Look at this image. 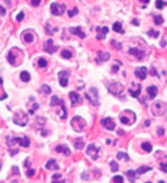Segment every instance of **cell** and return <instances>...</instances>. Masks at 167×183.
I'll use <instances>...</instances> for the list:
<instances>
[{"instance_id":"1","label":"cell","mask_w":167,"mask_h":183,"mask_svg":"<svg viewBox=\"0 0 167 183\" xmlns=\"http://www.w3.org/2000/svg\"><path fill=\"white\" fill-rule=\"evenodd\" d=\"M23 53L22 51L20 50L19 48H13L8 53L7 56V61L10 63L13 66H18L19 65L21 64V61L23 59Z\"/></svg>"},{"instance_id":"2","label":"cell","mask_w":167,"mask_h":183,"mask_svg":"<svg viewBox=\"0 0 167 183\" xmlns=\"http://www.w3.org/2000/svg\"><path fill=\"white\" fill-rule=\"evenodd\" d=\"M7 146L9 147L13 146L16 143H17L19 146H22V147H25V148H27V147L30 146V141L27 137H7Z\"/></svg>"},{"instance_id":"3","label":"cell","mask_w":167,"mask_h":183,"mask_svg":"<svg viewBox=\"0 0 167 183\" xmlns=\"http://www.w3.org/2000/svg\"><path fill=\"white\" fill-rule=\"evenodd\" d=\"M151 110L152 113L155 116H161L166 114L167 111V105L165 102L161 101L154 102L151 106Z\"/></svg>"},{"instance_id":"4","label":"cell","mask_w":167,"mask_h":183,"mask_svg":"<svg viewBox=\"0 0 167 183\" xmlns=\"http://www.w3.org/2000/svg\"><path fill=\"white\" fill-rule=\"evenodd\" d=\"M120 120L123 124L126 125H131L136 120V115L133 111L126 110L122 114L120 115Z\"/></svg>"},{"instance_id":"5","label":"cell","mask_w":167,"mask_h":183,"mask_svg":"<svg viewBox=\"0 0 167 183\" xmlns=\"http://www.w3.org/2000/svg\"><path fill=\"white\" fill-rule=\"evenodd\" d=\"M29 122V117H28L27 114L24 113L22 110L16 112L13 115V123H16L17 125H20L24 127Z\"/></svg>"},{"instance_id":"6","label":"cell","mask_w":167,"mask_h":183,"mask_svg":"<svg viewBox=\"0 0 167 183\" xmlns=\"http://www.w3.org/2000/svg\"><path fill=\"white\" fill-rule=\"evenodd\" d=\"M71 126L75 132H82L85 129L86 126V122L85 121V119L82 118V117L75 116L71 120Z\"/></svg>"},{"instance_id":"7","label":"cell","mask_w":167,"mask_h":183,"mask_svg":"<svg viewBox=\"0 0 167 183\" xmlns=\"http://www.w3.org/2000/svg\"><path fill=\"white\" fill-rule=\"evenodd\" d=\"M124 86L121 83H113L109 87V91L114 96H120L124 92Z\"/></svg>"},{"instance_id":"8","label":"cell","mask_w":167,"mask_h":183,"mask_svg":"<svg viewBox=\"0 0 167 183\" xmlns=\"http://www.w3.org/2000/svg\"><path fill=\"white\" fill-rule=\"evenodd\" d=\"M100 147H96V145L94 143L90 144L87 147V149L86 150V153L92 159L96 160L99 158V152Z\"/></svg>"},{"instance_id":"9","label":"cell","mask_w":167,"mask_h":183,"mask_svg":"<svg viewBox=\"0 0 167 183\" xmlns=\"http://www.w3.org/2000/svg\"><path fill=\"white\" fill-rule=\"evenodd\" d=\"M51 13L54 16H62L65 11V5L57 3H52L51 4Z\"/></svg>"},{"instance_id":"10","label":"cell","mask_w":167,"mask_h":183,"mask_svg":"<svg viewBox=\"0 0 167 183\" xmlns=\"http://www.w3.org/2000/svg\"><path fill=\"white\" fill-rule=\"evenodd\" d=\"M70 75V73L68 71H65V70H62V71L59 72V83L61 85L62 87H67L68 83V76Z\"/></svg>"},{"instance_id":"11","label":"cell","mask_w":167,"mask_h":183,"mask_svg":"<svg viewBox=\"0 0 167 183\" xmlns=\"http://www.w3.org/2000/svg\"><path fill=\"white\" fill-rule=\"evenodd\" d=\"M101 124L102 126L107 130L109 131H113L115 127H116V123L113 121V119L110 117H107L105 119H104L101 120Z\"/></svg>"},{"instance_id":"12","label":"cell","mask_w":167,"mask_h":183,"mask_svg":"<svg viewBox=\"0 0 167 183\" xmlns=\"http://www.w3.org/2000/svg\"><path fill=\"white\" fill-rule=\"evenodd\" d=\"M58 47L57 46H55L54 43L52 39H48V41H46L43 44V49L44 51H46L50 54H52L58 50Z\"/></svg>"},{"instance_id":"13","label":"cell","mask_w":167,"mask_h":183,"mask_svg":"<svg viewBox=\"0 0 167 183\" xmlns=\"http://www.w3.org/2000/svg\"><path fill=\"white\" fill-rule=\"evenodd\" d=\"M69 98L71 101L72 107H75L77 105L82 103V97L78 93H76L75 92H71L69 93Z\"/></svg>"},{"instance_id":"14","label":"cell","mask_w":167,"mask_h":183,"mask_svg":"<svg viewBox=\"0 0 167 183\" xmlns=\"http://www.w3.org/2000/svg\"><path fill=\"white\" fill-rule=\"evenodd\" d=\"M96 31L98 33V34L96 35V38L99 39V40H102V39H105L106 34L109 33V29L107 26H104L102 28L97 26L96 27Z\"/></svg>"},{"instance_id":"15","label":"cell","mask_w":167,"mask_h":183,"mask_svg":"<svg viewBox=\"0 0 167 183\" xmlns=\"http://www.w3.org/2000/svg\"><path fill=\"white\" fill-rule=\"evenodd\" d=\"M147 74H148V70H147L146 67H143H143L137 68L135 70V75L141 80H143V79L146 78Z\"/></svg>"},{"instance_id":"16","label":"cell","mask_w":167,"mask_h":183,"mask_svg":"<svg viewBox=\"0 0 167 183\" xmlns=\"http://www.w3.org/2000/svg\"><path fill=\"white\" fill-rule=\"evenodd\" d=\"M110 58V54L109 52H103L101 51L98 52L97 53V57L96 58V63L98 64H100L102 63L104 61H109V59Z\"/></svg>"},{"instance_id":"17","label":"cell","mask_w":167,"mask_h":183,"mask_svg":"<svg viewBox=\"0 0 167 183\" xmlns=\"http://www.w3.org/2000/svg\"><path fill=\"white\" fill-rule=\"evenodd\" d=\"M128 52H129V54L134 56L138 60H141L144 57V52L143 51H140V50H139L136 48H130Z\"/></svg>"},{"instance_id":"18","label":"cell","mask_w":167,"mask_h":183,"mask_svg":"<svg viewBox=\"0 0 167 183\" xmlns=\"http://www.w3.org/2000/svg\"><path fill=\"white\" fill-rule=\"evenodd\" d=\"M69 31L71 32V34H74L78 36L81 38H84L86 37L85 33H83L82 31V28L81 26H77V27H70L69 28Z\"/></svg>"},{"instance_id":"19","label":"cell","mask_w":167,"mask_h":183,"mask_svg":"<svg viewBox=\"0 0 167 183\" xmlns=\"http://www.w3.org/2000/svg\"><path fill=\"white\" fill-rule=\"evenodd\" d=\"M55 151L57 153H63L65 156H68L71 154V151L67 146L65 145H60L55 147Z\"/></svg>"},{"instance_id":"20","label":"cell","mask_w":167,"mask_h":183,"mask_svg":"<svg viewBox=\"0 0 167 183\" xmlns=\"http://www.w3.org/2000/svg\"><path fill=\"white\" fill-rule=\"evenodd\" d=\"M135 88L134 89V88H129V92L130 95L133 97L134 98H136L139 97V95L140 94L141 92V84H136L135 85Z\"/></svg>"},{"instance_id":"21","label":"cell","mask_w":167,"mask_h":183,"mask_svg":"<svg viewBox=\"0 0 167 183\" xmlns=\"http://www.w3.org/2000/svg\"><path fill=\"white\" fill-rule=\"evenodd\" d=\"M147 92H148L151 100H153L157 97V93H158V88H157V86L153 85V86H150V87L147 88Z\"/></svg>"},{"instance_id":"22","label":"cell","mask_w":167,"mask_h":183,"mask_svg":"<svg viewBox=\"0 0 167 183\" xmlns=\"http://www.w3.org/2000/svg\"><path fill=\"white\" fill-rule=\"evenodd\" d=\"M46 168L49 170H58L60 168L59 165H57L56 161L55 159H50L46 164Z\"/></svg>"},{"instance_id":"23","label":"cell","mask_w":167,"mask_h":183,"mask_svg":"<svg viewBox=\"0 0 167 183\" xmlns=\"http://www.w3.org/2000/svg\"><path fill=\"white\" fill-rule=\"evenodd\" d=\"M136 172H135L133 170H129L128 172H126V174L127 176V178L129 180V182L131 183H133L135 182L136 180Z\"/></svg>"},{"instance_id":"24","label":"cell","mask_w":167,"mask_h":183,"mask_svg":"<svg viewBox=\"0 0 167 183\" xmlns=\"http://www.w3.org/2000/svg\"><path fill=\"white\" fill-rule=\"evenodd\" d=\"M160 168L164 173H167V156L161 158Z\"/></svg>"},{"instance_id":"25","label":"cell","mask_w":167,"mask_h":183,"mask_svg":"<svg viewBox=\"0 0 167 183\" xmlns=\"http://www.w3.org/2000/svg\"><path fill=\"white\" fill-rule=\"evenodd\" d=\"M113 31H115L117 33H121V34H124L125 33V30H122V24L120 22H115L113 25Z\"/></svg>"},{"instance_id":"26","label":"cell","mask_w":167,"mask_h":183,"mask_svg":"<svg viewBox=\"0 0 167 183\" xmlns=\"http://www.w3.org/2000/svg\"><path fill=\"white\" fill-rule=\"evenodd\" d=\"M152 169H153V168H152V167L143 165V166H140V168L136 170V173H138V174L141 175V174H143V173H147V172H148V171H150V170H152Z\"/></svg>"},{"instance_id":"27","label":"cell","mask_w":167,"mask_h":183,"mask_svg":"<svg viewBox=\"0 0 167 183\" xmlns=\"http://www.w3.org/2000/svg\"><path fill=\"white\" fill-rule=\"evenodd\" d=\"M85 146V143L82 141V138H78L74 142V147L78 150H82Z\"/></svg>"},{"instance_id":"28","label":"cell","mask_w":167,"mask_h":183,"mask_svg":"<svg viewBox=\"0 0 167 183\" xmlns=\"http://www.w3.org/2000/svg\"><path fill=\"white\" fill-rule=\"evenodd\" d=\"M20 77H21V79L23 82H29L30 80V75L28 71H22L20 75Z\"/></svg>"},{"instance_id":"29","label":"cell","mask_w":167,"mask_h":183,"mask_svg":"<svg viewBox=\"0 0 167 183\" xmlns=\"http://www.w3.org/2000/svg\"><path fill=\"white\" fill-rule=\"evenodd\" d=\"M117 159H119V160H122V159H124L125 161H129L130 160L129 155H128L126 153L122 152V151H120V152L117 153Z\"/></svg>"},{"instance_id":"30","label":"cell","mask_w":167,"mask_h":183,"mask_svg":"<svg viewBox=\"0 0 167 183\" xmlns=\"http://www.w3.org/2000/svg\"><path fill=\"white\" fill-rule=\"evenodd\" d=\"M141 148L147 152H151L153 150V146L149 142H143L141 145Z\"/></svg>"},{"instance_id":"31","label":"cell","mask_w":167,"mask_h":183,"mask_svg":"<svg viewBox=\"0 0 167 183\" xmlns=\"http://www.w3.org/2000/svg\"><path fill=\"white\" fill-rule=\"evenodd\" d=\"M62 100H60V99L56 97V96H53L51 97V106H55V105H60L61 104Z\"/></svg>"},{"instance_id":"32","label":"cell","mask_w":167,"mask_h":183,"mask_svg":"<svg viewBox=\"0 0 167 183\" xmlns=\"http://www.w3.org/2000/svg\"><path fill=\"white\" fill-rule=\"evenodd\" d=\"M24 40L27 44H30L34 41V35L31 33H26L24 35Z\"/></svg>"},{"instance_id":"33","label":"cell","mask_w":167,"mask_h":183,"mask_svg":"<svg viewBox=\"0 0 167 183\" xmlns=\"http://www.w3.org/2000/svg\"><path fill=\"white\" fill-rule=\"evenodd\" d=\"M164 22L163 17L161 16H159V15H157V16H154V23L157 25H160Z\"/></svg>"},{"instance_id":"34","label":"cell","mask_w":167,"mask_h":183,"mask_svg":"<svg viewBox=\"0 0 167 183\" xmlns=\"http://www.w3.org/2000/svg\"><path fill=\"white\" fill-rule=\"evenodd\" d=\"M167 5L166 2H164L163 0H157L156 1V7H157V9L159 10H161L163 9V7Z\"/></svg>"},{"instance_id":"35","label":"cell","mask_w":167,"mask_h":183,"mask_svg":"<svg viewBox=\"0 0 167 183\" xmlns=\"http://www.w3.org/2000/svg\"><path fill=\"white\" fill-rule=\"evenodd\" d=\"M109 165H110V167H111V170H112V172H113V173H116V172H117L118 169H119V166H118V164H117V163L114 160L111 161L110 163H109Z\"/></svg>"},{"instance_id":"36","label":"cell","mask_w":167,"mask_h":183,"mask_svg":"<svg viewBox=\"0 0 167 183\" xmlns=\"http://www.w3.org/2000/svg\"><path fill=\"white\" fill-rule=\"evenodd\" d=\"M61 57L65 59H69L73 57V53L72 52L68 51V50H63L61 52Z\"/></svg>"},{"instance_id":"37","label":"cell","mask_w":167,"mask_h":183,"mask_svg":"<svg viewBox=\"0 0 167 183\" xmlns=\"http://www.w3.org/2000/svg\"><path fill=\"white\" fill-rule=\"evenodd\" d=\"M147 34H148V36H150V37H153L154 38H158V36H159L160 32H159V31H155L153 29H151L150 30L148 31Z\"/></svg>"},{"instance_id":"38","label":"cell","mask_w":167,"mask_h":183,"mask_svg":"<svg viewBox=\"0 0 167 183\" xmlns=\"http://www.w3.org/2000/svg\"><path fill=\"white\" fill-rule=\"evenodd\" d=\"M41 90L44 92L46 95H49V94H51V88H50V87L47 84L42 85L41 88Z\"/></svg>"},{"instance_id":"39","label":"cell","mask_w":167,"mask_h":183,"mask_svg":"<svg viewBox=\"0 0 167 183\" xmlns=\"http://www.w3.org/2000/svg\"><path fill=\"white\" fill-rule=\"evenodd\" d=\"M111 45H112L115 49H117V50H121L122 48V44L119 43V42H117V41L114 40V39L111 41Z\"/></svg>"},{"instance_id":"40","label":"cell","mask_w":167,"mask_h":183,"mask_svg":"<svg viewBox=\"0 0 167 183\" xmlns=\"http://www.w3.org/2000/svg\"><path fill=\"white\" fill-rule=\"evenodd\" d=\"M78 9L77 8V7H73V10L68 11V16L69 17H75L76 15H78Z\"/></svg>"},{"instance_id":"41","label":"cell","mask_w":167,"mask_h":183,"mask_svg":"<svg viewBox=\"0 0 167 183\" xmlns=\"http://www.w3.org/2000/svg\"><path fill=\"white\" fill-rule=\"evenodd\" d=\"M113 183H123L124 182V178L123 176L121 175H117V176H114L113 178Z\"/></svg>"},{"instance_id":"42","label":"cell","mask_w":167,"mask_h":183,"mask_svg":"<svg viewBox=\"0 0 167 183\" xmlns=\"http://www.w3.org/2000/svg\"><path fill=\"white\" fill-rule=\"evenodd\" d=\"M38 64L39 67L45 68L47 67V65H48V61H46L44 58H40V59L38 60Z\"/></svg>"},{"instance_id":"43","label":"cell","mask_w":167,"mask_h":183,"mask_svg":"<svg viewBox=\"0 0 167 183\" xmlns=\"http://www.w3.org/2000/svg\"><path fill=\"white\" fill-rule=\"evenodd\" d=\"M25 173H26V176H29V177H31V176H33L34 175L35 170L33 169V168H29V169L25 172Z\"/></svg>"},{"instance_id":"44","label":"cell","mask_w":167,"mask_h":183,"mask_svg":"<svg viewBox=\"0 0 167 183\" xmlns=\"http://www.w3.org/2000/svg\"><path fill=\"white\" fill-rule=\"evenodd\" d=\"M24 13L23 12H21L20 13L18 14L17 16V17H16V19H17V21H21L22 20H24Z\"/></svg>"},{"instance_id":"45","label":"cell","mask_w":167,"mask_h":183,"mask_svg":"<svg viewBox=\"0 0 167 183\" xmlns=\"http://www.w3.org/2000/svg\"><path fill=\"white\" fill-rule=\"evenodd\" d=\"M40 4H41V0H32L31 1V5L33 7H38L40 5Z\"/></svg>"},{"instance_id":"46","label":"cell","mask_w":167,"mask_h":183,"mask_svg":"<svg viewBox=\"0 0 167 183\" xmlns=\"http://www.w3.org/2000/svg\"><path fill=\"white\" fill-rule=\"evenodd\" d=\"M164 133H165V130H164V129H162V128H159V129H158V131H157V134H158V136L161 137V136L164 135Z\"/></svg>"},{"instance_id":"47","label":"cell","mask_w":167,"mask_h":183,"mask_svg":"<svg viewBox=\"0 0 167 183\" xmlns=\"http://www.w3.org/2000/svg\"><path fill=\"white\" fill-rule=\"evenodd\" d=\"M150 74L153 76H157V70L155 69V68H152V70H151V71H150Z\"/></svg>"},{"instance_id":"48","label":"cell","mask_w":167,"mask_h":183,"mask_svg":"<svg viewBox=\"0 0 167 183\" xmlns=\"http://www.w3.org/2000/svg\"><path fill=\"white\" fill-rule=\"evenodd\" d=\"M62 175L61 174H59V173H55V174H54L53 176H52V178L55 180L56 179H60V178H61Z\"/></svg>"},{"instance_id":"49","label":"cell","mask_w":167,"mask_h":183,"mask_svg":"<svg viewBox=\"0 0 167 183\" xmlns=\"http://www.w3.org/2000/svg\"><path fill=\"white\" fill-rule=\"evenodd\" d=\"M12 170H13V174H20V172L18 171V168L17 166L12 167Z\"/></svg>"},{"instance_id":"50","label":"cell","mask_w":167,"mask_h":183,"mask_svg":"<svg viewBox=\"0 0 167 183\" xmlns=\"http://www.w3.org/2000/svg\"><path fill=\"white\" fill-rule=\"evenodd\" d=\"M112 70H113V73H117V70H119V67H118L117 65H113V68H112Z\"/></svg>"},{"instance_id":"51","label":"cell","mask_w":167,"mask_h":183,"mask_svg":"<svg viewBox=\"0 0 167 183\" xmlns=\"http://www.w3.org/2000/svg\"><path fill=\"white\" fill-rule=\"evenodd\" d=\"M131 23H132L133 25H136V26L140 25V23H139V21H138L136 19H134V20L131 21Z\"/></svg>"},{"instance_id":"52","label":"cell","mask_w":167,"mask_h":183,"mask_svg":"<svg viewBox=\"0 0 167 183\" xmlns=\"http://www.w3.org/2000/svg\"><path fill=\"white\" fill-rule=\"evenodd\" d=\"M0 8H1V10H2V16H4V15H5V12H6V11L4 9V7H3V6H1Z\"/></svg>"},{"instance_id":"53","label":"cell","mask_w":167,"mask_h":183,"mask_svg":"<svg viewBox=\"0 0 167 183\" xmlns=\"http://www.w3.org/2000/svg\"><path fill=\"white\" fill-rule=\"evenodd\" d=\"M140 3H143V4H148L150 2V0H139Z\"/></svg>"},{"instance_id":"54","label":"cell","mask_w":167,"mask_h":183,"mask_svg":"<svg viewBox=\"0 0 167 183\" xmlns=\"http://www.w3.org/2000/svg\"><path fill=\"white\" fill-rule=\"evenodd\" d=\"M161 45L162 47H164V46H166V42L165 39H163V38H162V40H161Z\"/></svg>"},{"instance_id":"55","label":"cell","mask_w":167,"mask_h":183,"mask_svg":"<svg viewBox=\"0 0 167 183\" xmlns=\"http://www.w3.org/2000/svg\"><path fill=\"white\" fill-rule=\"evenodd\" d=\"M117 133H118V134H120V135H124V134H125V132H124V131H122V129H119V130H118V131H117Z\"/></svg>"},{"instance_id":"56","label":"cell","mask_w":167,"mask_h":183,"mask_svg":"<svg viewBox=\"0 0 167 183\" xmlns=\"http://www.w3.org/2000/svg\"><path fill=\"white\" fill-rule=\"evenodd\" d=\"M145 123V125H146L147 127H148V126H150V124H151V121H150V120H146V121H145V123Z\"/></svg>"},{"instance_id":"57","label":"cell","mask_w":167,"mask_h":183,"mask_svg":"<svg viewBox=\"0 0 167 183\" xmlns=\"http://www.w3.org/2000/svg\"><path fill=\"white\" fill-rule=\"evenodd\" d=\"M145 183H153V182H145Z\"/></svg>"}]
</instances>
